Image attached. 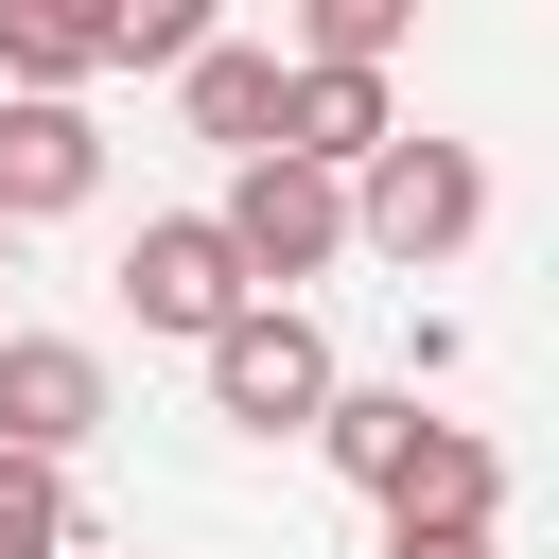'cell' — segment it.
Instances as JSON below:
<instances>
[{"instance_id":"6","label":"cell","mask_w":559,"mask_h":559,"mask_svg":"<svg viewBox=\"0 0 559 559\" xmlns=\"http://www.w3.org/2000/svg\"><path fill=\"white\" fill-rule=\"evenodd\" d=\"M384 140H402L384 70H280V157H297V175H332V192H349Z\"/></svg>"},{"instance_id":"7","label":"cell","mask_w":559,"mask_h":559,"mask_svg":"<svg viewBox=\"0 0 559 559\" xmlns=\"http://www.w3.org/2000/svg\"><path fill=\"white\" fill-rule=\"evenodd\" d=\"M105 192V122L87 105H0V227H52Z\"/></svg>"},{"instance_id":"3","label":"cell","mask_w":559,"mask_h":559,"mask_svg":"<svg viewBox=\"0 0 559 559\" xmlns=\"http://www.w3.org/2000/svg\"><path fill=\"white\" fill-rule=\"evenodd\" d=\"M210 227H227L245 297H297V280H332V262H349V192H332V175H297V157H245Z\"/></svg>"},{"instance_id":"1","label":"cell","mask_w":559,"mask_h":559,"mask_svg":"<svg viewBox=\"0 0 559 559\" xmlns=\"http://www.w3.org/2000/svg\"><path fill=\"white\" fill-rule=\"evenodd\" d=\"M472 227H489V157H472V140H384V157L349 175V245L402 262V280H437Z\"/></svg>"},{"instance_id":"4","label":"cell","mask_w":559,"mask_h":559,"mask_svg":"<svg viewBox=\"0 0 559 559\" xmlns=\"http://www.w3.org/2000/svg\"><path fill=\"white\" fill-rule=\"evenodd\" d=\"M122 314H140V332H175V349H210V332H227V314H262V297H245V262H227V227H210V210H157V227L122 245Z\"/></svg>"},{"instance_id":"13","label":"cell","mask_w":559,"mask_h":559,"mask_svg":"<svg viewBox=\"0 0 559 559\" xmlns=\"http://www.w3.org/2000/svg\"><path fill=\"white\" fill-rule=\"evenodd\" d=\"M87 524H70V472H17L0 454V559H70Z\"/></svg>"},{"instance_id":"8","label":"cell","mask_w":559,"mask_h":559,"mask_svg":"<svg viewBox=\"0 0 559 559\" xmlns=\"http://www.w3.org/2000/svg\"><path fill=\"white\" fill-rule=\"evenodd\" d=\"M175 105H192V140H227V175H245V157H280V52L210 35V52L175 70Z\"/></svg>"},{"instance_id":"11","label":"cell","mask_w":559,"mask_h":559,"mask_svg":"<svg viewBox=\"0 0 559 559\" xmlns=\"http://www.w3.org/2000/svg\"><path fill=\"white\" fill-rule=\"evenodd\" d=\"M437 437V402L419 384H332V419H314V454L349 472V489H402V454Z\"/></svg>"},{"instance_id":"14","label":"cell","mask_w":559,"mask_h":559,"mask_svg":"<svg viewBox=\"0 0 559 559\" xmlns=\"http://www.w3.org/2000/svg\"><path fill=\"white\" fill-rule=\"evenodd\" d=\"M384 559H489L472 524H384Z\"/></svg>"},{"instance_id":"10","label":"cell","mask_w":559,"mask_h":559,"mask_svg":"<svg viewBox=\"0 0 559 559\" xmlns=\"http://www.w3.org/2000/svg\"><path fill=\"white\" fill-rule=\"evenodd\" d=\"M87 70H105L87 0H0V105H87Z\"/></svg>"},{"instance_id":"2","label":"cell","mask_w":559,"mask_h":559,"mask_svg":"<svg viewBox=\"0 0 559 559\" xmlns=\"http://www.w3.org/2000/svg\"><path fill=\"white\" fill-rule=\"evenodd\" d=\"M332 384H349V367H332V332H314L297 297H262V314L210 332V419H245V437H314Z\"/></svg>"},{"instance_id":"15","label":"cell","mask_w":559,"mask_h":559,"mask_svg":"<svg viewBox=\"0 0 559 559\" xmlns=\"http://www.w3.org/2000/svg\"><path fill=\"white\" fill-rule=\"evenodd\" d=\"M0 245H17V227H0Z\"/></svg>"},{"instance_id":"12","label":"cell","mask_w":559,"mask_h":559,"mask_svg":"<svg viewBox=\"0 0 559 559\" xmlns=\"http://www.w3.org/2000/svg\"><path fill=\"white\" fill-rule=\"evenodd\" d=\"M105 17V70H192L210 52V0H87Z\"/></svg>"},{"instance_id":"5","label":"cell","mask_w":559,"mask_h":559,"mask_svg":"<svg viewBox=\"0 0 559 559\" xmlns=\"http://www.w3.org/2000/svg\"><path fill=\"white\" fill-rule=\"evenodd\" d=\"M105 437V349L87 332H0V454L17 472H70Z\"/></svg>"},{"instance_id":"9","label":"cell","mask_w":559,"mask_h":559,"mask_svg":"<svg viewBox=\"0 0 559 559\" xmlns=\"http://www.w3.org/2000/svg\"><path fill=\"white\" fill-rule=\"evenodd\" d=\"M384 524H472V542H489V524H507V454H489L472 419H437V437L402 454V489H384Z\"/></svg>"}]
</instances>
